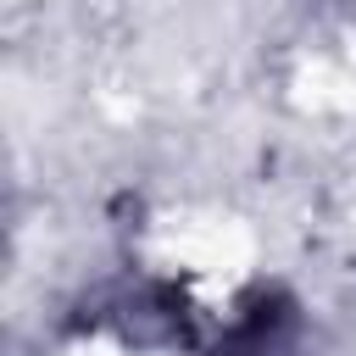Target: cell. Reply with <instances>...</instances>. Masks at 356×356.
I'll list each match as a JSON object with an SVG mask.
<instances>
[{
    "mask_svg": "<svg viewBox=\"0 0 356 356\" xmlns=\"http://www.w3.org/2000/svg\"><path fill=\"white\" fill-rule=\"evenodd\" d=\"M289 350V312H273L267 300L250 306V317L217 345V356H284Z\"/></svg>",
    "mask_w": 356,
    "mask_h": 356,
    "instance_id": "obj_1",
    "label": "cell"
}]
</instances>
